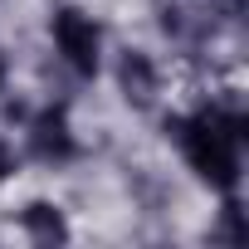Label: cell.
Masks as SVG:
<instances>
[{
	"label": "cell",
	"instance_id": "6da1fadb",
	"mask_svg": "<svg viewBox=\"0 0 249 249\" xmlns=\"http://www.w3.org/2000/svg\"><path fill=\"white\" fill-rule=\"evenodd\" d=\"M166 132L181 142L191 171L200 181H210L215 191H234L239 186V142L249 132V117L234 107H200L196 117H171Z\"/></svg>",
	"mask_w": 249,
	"mask_h": 249
},
{
	"label": "cell",
	"instance_id": "7a4b0ae2",
	"mask_svg": "<svg viewBox=\"0 0 249 249\" xmlns=\"http://www.w3.org/2000/svg\"><path fill=\"white\" fill-rule=\"evenodd\" d=\"M49 30H54V44H59L64 64L73 73L93 78L98 64H103V30L93 25V15H83L78 5H64V10H54V25Z\"/></svg>",
	"mask_w": 249,
	"mask_h": 249
},
{
	"label": "cell",
	"instance_id": "3957f363",
	"mask_svg": "<svg viewBox=\"0 0 249 249\" xmlns=\"http://www.w3.org/2000/svg\"><path fill=\"white\" fill-rule=\"evenodd\" d=\"M30 152H35L44 166H59V161H69V157L78 152V142H73V132H69L64 107H44V112L30 122Z\"/></svg>",
	"mask_w": 249,
	"mask_h": 249
},
{
	"label": "cell",
	"instance_id": "277c9868",
	"mask_svg": "<svg viewBox=\"0 0 249 249\" xmlns=\"http://www.w3.org/2000/svg\"><path fill=\"white\" fill-rule=\"evenodd\" d=\"M117 88H122V98H127V107L147 112V107L157 103V88H161L157 64H152L142 49H122V54H117Z\"/></svg>",
	"mask_w": 249,
	"mask_h": 249
},
{
	"label": "cell",
	"instance_id": "5b68a950",
	"mask_svg": "<svg viewBox=\"0 0 249 249\" xmlns=\"http://www.w3.org/2000/svg\"><path fill=\"white\" fill-rule=\"evenodd\" d=\"M20 225H25V234H30L35 244H64V239H69V220H64V210L49 205V200H30V205L20 210Z\"/></svg>",
	"mask_w": 249,
	"mask_h": 249
},
{
	"label": "cell",
	"instance_id": "8992f818",
	"mask_svg": "<svg viewBox=\"0 0 249 249\" xmlns=\"http://www.w3.org/2000/svg\"><path fill=\"white\" fill-rule=\"evenodd\" d=\"M220 239H225V244H244V220H239V200H225V210H220Z\"/></svg>",
	"mask_w": 249,
	"mask_h": 249
},
{
	"label": "cell",
	"instance_id": "52a82bcc",
	"mask_svg": "<svg viewBox=\"0 0 249 249\" xmlns=\"http://www.w3.org/2000/svg\"><path fill=\"white\" fill-rule=\"evenodd\" d=\"M10 176H15V152L0 142V181H10Z\"/></svg>",
	"mask_w": 249,
	"mask_h": 249
},
{
	"label": "cell",
	"instance_id": "ba28073f",
	"mask_svg": "<svg viewBox=\"0 0 249 249\" xmlns=\"http://www.w3.org/2000/svg\"><path fill=\"white\" fill-rule=\"evenodd\" d=\"M220 10H225L230 20H239V15H244V0H220Z\"/></svg>",
	"mask_w": 249,
	"mask_h": 249
},
{
	"label": "cell",
	"instance_id": "9c48e42d",
	"mask_svg": "<svg viewBox=\"0 0 249 249\" xmlns=\"http://www.w3.org/2000/svg\"><path fill=\"white\" fill-rule=\"evenodd\" d=\"M5 73H10V64H5V54H0V88H5Z\"/></svg>",
	"mask_w": 249,
	"mask_h": 249
}]
</instances>
